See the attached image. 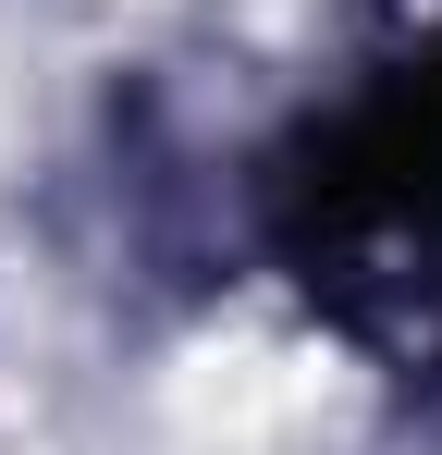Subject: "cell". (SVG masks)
I'll list each match as a JSON object with an SVG mask.
<instances>
[{
	"instance_id": "cell-1",
	"label": "cell",
	"mask_w": 442,
	"mask_h": 455,
	"mask_svg": "<svg viewBox=\"0 0 442 455\" xmlns=\"http://www.w3.org/2000/svg\"><path fill=\"white\" fill-rule=\"evenodd\" d=\"M258 222L332 332H357L393 370L442 357V37L393 50L295 124L258 185Z\"/></svg>"
}]
</instances>
